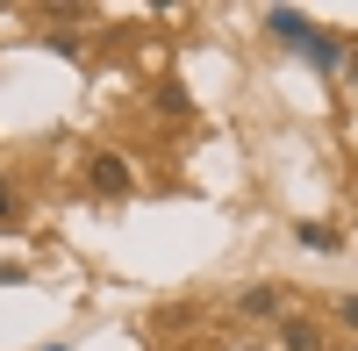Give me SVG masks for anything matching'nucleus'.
I'll return each instance as SVG.
<instances>
[{
  "mask_svg": "<svg viewBox=\"0 0 358 351\" xmlns=\"http://www.w3.org/2000/svg\"><path fill=\"white\" fill-rule=\"evenodd\" d=\"M86 187H94L101 201H122V194L136 187V172H129V158H115V151H101L94 165H86Z\"/></svg>",
  "mask_w": 358,
  "mask_h": 351,
  "instance_id": "1",
  "label": "nucleus"
},
{
  "mask_svg": "<svg viewBox=\"0 0 358 351\" xmlns=\"http://www.w3.org/2000/svg\"><path fill=\"white\" fill-rule=\"evenodd\" d=\"M265 29H273L280 43H294V50H315V36H322V29H315L308 15H294V8H273V15H265Z\"/></svg>",
  "mask_w": 358,
  "mask_h": 351,
  "instance_id": "2",
  "label": "nucleus"
},
{
  "mask_svg": "<svg viewBox=\"0 0 358 351\" xmlns=\"http://www.w3.org/2000/svg\"><path fill=\"white\" fill-rule=\"evenodd\" d=\"M280 308H287V287L280 280H258V287L236 294V315H280Z\"/></svg>",
  "mask_w": 358,
  "mask_h": 351,
  "instance_id": "3",
  "label": "nucleus"
},
{
  "mask_svg": "<svg viewBox=\"0 0 358 351\" xmlns=\"http://www.w3.org/2000/svg\"><path fill=\"white\" fill-rule=\"evenodd\" d=\"M280 337H287V351H322V330H315V323H301V315H287Z\"/></svg>",
  "mask_w": 358,
  "mask_h": 351,
  "instance_id": "4",
  "label": "nucleus"
},
{
  "mask_svg": "<svg viewBox=\"0 0 358 351\" xmlns=\"http://www.w3.org/2000/svg\"><path fill=\"white\" fill-rule=\"evenodd\" d=\"M294 237H301L308 251H337V244H344V237H337L330 222H301V229H294Z\"/></svg>",
  "mask_w": 358,
  "mask_h": 351,
  "instance_id": "5",
  "label": "nucleus"
},
{
  "mask_svg": "<svg viewBox=\"0 0 358 351\" xmlns=\"http://www.w3.org/2000/svg\"><path fill=\"white\" fill-rule=\"evenodd\" d=\"M15 222H22V194L0 180V229H15Z\"/></svg>",
  "mask_w": 358,
  "mask_h": 351,
  "instance_id": "6",
  "label": "nucleus"
},
{
  "mask_svg": "<svg viewBox=\"0 0 358 351\" xmlns=\"http://www.w3.org/2000/svg\"><path fill=\"white\" fill-rule=\"evenodd\" d=\"M158 108H165V115H194V101L179 94V86H165V94H158Z\"/></svg>",
  "mask_w": 358,
  "mask_h": 351,
  "instance_id": "7",
  "label": "nucleus"
},
{
  "mask_svg": "<svg viewBox=\"0 0 358 351\" xmlns=\"http://www.w3.org/2000/svg\"><path fill=\"white\" fill-rule=\"evenodd\" d=\"M337 315H344V323L358 330V294H344V301H337Z\"/></svg>",
  "mask_w": 358,
  "mask_h": 351,
  "instance_id": "8",
  "label": "nucleus"
},
{
  "mask_svg": "<svg viewBox=\"0 0 358 351\" xmlns=\"http://www.w3.org/2000/svg\"><path fill=\"white\" fill-rule=\"evenodd\" d=\"M344 57H351V79H358V43H351V50H344Z\"/></svg>",
  "mask_w": 358,
  "mask_h": 351,
  "instance_id": "9",
  "label": "nucleus"
},
{
  "mask_svg": "<svg viewBox=\"0 0 358 351\" xmlns=\"http://www.w3.org/2000/svg\"><path fill=\"white\" fill-rule=\"evenodd\" d=\"M43 351H72V344H43Z\"/></svg>",
  "mask_w": 358,
  "mask_h": 351,
  "instance_id": "10",
  "label": "nucleus"
}]
</instances>
